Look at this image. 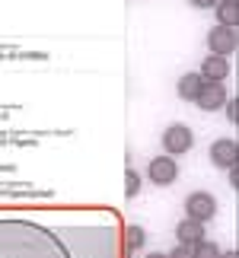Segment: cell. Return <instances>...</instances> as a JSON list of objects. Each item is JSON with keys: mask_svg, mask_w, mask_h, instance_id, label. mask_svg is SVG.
Here are the masks:
<instances>
[{"mask_svg": "<svg viewBox=\"0 0 239 258\" xmlns=\"http://www.w3.org/2000/svg\"><path fill=\"white\" fill-rule=\"evenodd\" d=\"M185 217H192L198 223H207L217 217V198L211 191H192L185 198Z\"/></svg>", "mask_w": 239, "mask_h": 258, "instance_id": "cell-1", "label": "cell"}, {"mask_svg": "<svg viewBox=\"0 0 239 258\" xmlns=\"http://www.w3.org/2000/svg\"><path fill=\"white\" fill-rule=\"evenodd\" d=\"M147 178H150L153 185H159V188L172 185L175 178H178V163H175V156H169V153L153 156V160L147 163Z\"/></svg>", "mask_w": 239, "mask_h": 258, "instance_id": "cell-2", "label": "cell"}, {"mask_svg": "<svg viewBox=\"0 0 239 258\" xmlns=\"http://www.w3.org/2000/svg\"><path fill=\"white\" fill-rule=\"evenodd\" d=\"M195 147V134H192V127H185V124H169L166 131H163V150L169 156H182L188 153Z\"/></svg>", "mask_w": 239, "mask_h": 258, "instance_id": "cell-3", "label": "cell"}, {"mask_svg": "<svg viewBox=\"0 0 239 258\" xmlns=\"http://www.w3.org/2000/svg\"><path fill=\"white\" fill-rule=\"evenodd\" d=\"M211 163L217 169H233L239 166V144L233 137H220V141L211 144Z\"/></svg>", "mask_w": 239, "mask_h": 258, "instance_id": "cell-4", "label": "cell"}, {"mask_svg": "<svg viewBox=\"0 0 239 258\" xmlns=\"http://www.w3.org/2000/svg\"><path fill=\"white\" fill-rule=\"evenodd\" d=\"M226 99H230V96H226L223 83H211V80H204L201 89H198V96H195V102H198V108H201V112H220Z\"/></svg>", "mask_w": 239, "mask_h": 258, "instance_id": "cell-5", "label": "cell"}, {"mask_svg": "<svg viewBox=\"0 0 239 258\" xmlns=\"http://www.w3.org/2000/svg\"><path fill=\"white\" fill-rule=\"evenodd\" d=\"M207 51H211V54H220V57H230L236 51V29L214 26L211 32H207Z\"/></svg>", "mask_w": 239, "mask_h": 258, "instance_id": "cell-6", "label": "cell"}, {"mask_svg": "<svg viewBox=\"0 0 239 258\" xmlns=\"http://www.w3.org/2000/svg\"><path fill=\"white\" fill-rule=\"evenodd\" d=\"M175 239H178V245H188V249H192V245H198L201 239H207V230H204V223L185 217V220L175 226Z\"/></svg>", "mask_w": 239, "mask_h": 258, "instance_id": "cell-7", "label": "cell"}, {"mask_svg": "<svg viewBox=\"0 0 239 258\" xmlns=\"http://www.w3.org/2000/svg\"><path fill=\"white\" fill-rule=\"evenodd\" d=\"M230 77V61L220 54H207L204 64H201V80H211V83H223Z\"/></svg>", "mask_w": 239, "mask_h": 258, "instance_id": "cell-8", "label": "cell"}, {"mask_svg": "<svg viewBox=\"0 0 239 258\" xmlns=\"http://www.w3.org/2000/svg\"><path fill=\"white\" fill-rule=\"evenodd\" d=\"M214 13H217V26L236 29V23H239V0H220V4L214 7Z\"/></svg>", "mask_w": 239, "mask_h": 258, "instance_id": "cell-9", "label": "cell"}, {"mask_svg": "<svg viewBox=\"0 0 239 258\" xmlns=\"http://www.w3.org/2000/svg\"><path fill=\"white\" fill-rule=\"evenodd\" d=\"M201 74H185V77H178V83H175V93L178 99H185V102H195V96H198V89H201Z\"/></svg>", "mask_w": 239, "mask_h": 258, "instance_id": "cell-10", "label": "cell"}, {"mask_svg": "<svg viewBox=\"0 0 239 258\" xmlns=\"http://www.w3.org/2000/svg\"><path fill=\"white\" fill-rule=\"evenodd\" d=\"M144 245H147V233H144V226H137V223L125 226V249H128V252H141Z\"/></svg>", "mask_w": 239, "mask_h": 258, "instance_id": "cell-11", "label": "cell"}, {"mask_svg": "<svg viewBox=\"0 0 239 258\" xmlns=\"http://www.w3.org/2000/svg\"><path fill=\"white\" fill-rule=\"evenodd\" d=\"M192 258H220V245L211 239H201L198 245H192Z\"/></svg>", "mask_w": 239, "mask_h": 258, "instance_id": "cell-12", "label": "cell"}, {"mask_svg": "<svg viewBox=\"0 0 239 258\" xmlns=\"http://www.w3.org/2000/svg\"><path fill=\"white\" fill-rule=\"evenodd\" d=\"M137 191H141V172L128 169V172H125V195H128V198H137Z\"/></svg>", "mask_w": 239, "mask_h": 258, "instance_id": "cell-13", "label": "cell"}, {"mask_svg": "<svg viewBox=\"0 0 239 258\" xmlns=\"http://www.w3.org/2000/svg\"><path fill=\"white\" fill-rule=\"evenodd\" d=\"M166 258H192V249H188V245H175Z\"/></svg>", "mask_w": 239, "mask_h": 258, "instance_id": "cell-14", "label": "cell"}, {"mask_svg": "<svg viewBox=\"0 0 239 258\" xmlns=\"http://www.w3.org/2000/svg\"><path fill=\"white\" fill-rule=\"evenodd\" d=\"M188 4H192L195 10H214L217 4H220V0H188Z\"/></svg>", "mask_w": 239, "mask_h": 258, "instance_id": "cell-15", "label": "cell"}, {"mask_svg": "<svg viewBox=\"0 0 239 258\" xmlns=\"http://www.w3.org/2000/svg\"><path fill=\"white\" fill-rule=\"evenodd\" d=\"M239 102H236V99H226V102H223V108H226V115H230V121H236V115H239V108H236Z\"/></svg>", "mask_w": 239, "mask_h": 258, "instance_id": "cell-16", "label": "cell"}, {"mask_svg": "<svg viewBox=\"0 0 239 258\" xmlns=\"http://www.w3.org/2000/svg\"><path fill=\"white\" fill-rule=\"evenodd\" d=\"M230 185H233V188L239 185V169H236V166H233V169H230Z\"/></svg>", "mask_w": 239, "mask_h": 258, "instance_id": "cell-17", "label": "cell"}, {"mask_svg": "<svg viewBox=\"0 0 239 258\" xmlns=\"http://www.w3.org/2000/svg\"><path fill=\"white\" fill-rule=\"evenodd\" d=\"M220 258H239V252H236V249H230V252H220Z\"/></svg>", "mask_w": 239, "mask_h": 258, "instance_id": "cell-18", "label": "cell"}, {"mask_svg": "<svg viewBox=\"0 0 239 258\" xmlns=\"http://www.w3.org/2000/svg\"><path fill=\"white\" fill-rule=\"evenodd\" d=\"M144 258H166V252H150V255H144Z\"/></svg>", "mask_w": 239, "mask_h": 258, "instance_id": "cell-19", "label": "cell"}]
</instances>
